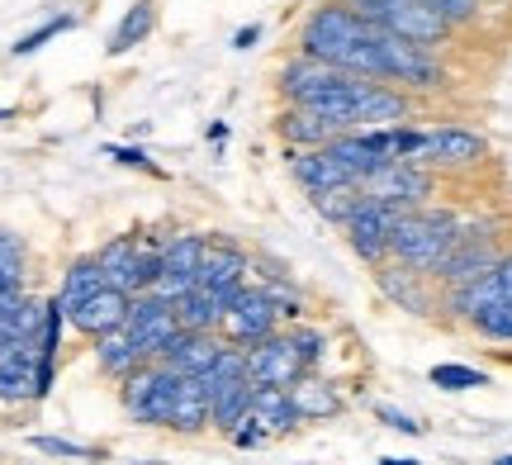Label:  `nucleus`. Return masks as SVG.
Here are the masks:
<instances>
[{
	"label": "nucleus",
	"mask_w": 512,
	"mask_h": 465,
	"mask_svg": "<svg viewBox=\"0 0 512 465\" xmlns=\"http://www.w3.org/2000/svg\"><path fill=\"white\" fill-rule=\"evenodd\" d=\"M34 342H5L0 347V404H29L34 399Z\"/></svg>",
	"instance_id": "21"
},
{
	"label": "nucleus",
	"mask_w": 512,
	"mask_h": 465,
	"mask_svg": "<svg viewBox=\"0 0 512 465\" xmlns=\"http://www.w3.org/2000/svg\"><path fill=\"white\" fill-rule=\"evenodd\" d=\"M432 385L437 390H479V385H489V375L475 371V366H456V361H446V366H432Z\"/></svg>",
	"instance_id": "35"
},
{
	"label": "nucleus",
	"mask_w": 512,
	"mask_h": 465,
	"mask_svg": "<svg viewBox=\"0 0 512 465\" xmlns=\"http://www.w3.org/2000/svg\"><path fill=\"white\" fill-rule=\"evenodd\" d=\"M62 328H67V309L57 304V295L43 304V328H38V356H57L62 347Z\"/></svg>",
	"instance_id": "36"
},
{
	"label": "nucleus",
	"mask_w": 512,
	"mask_h": 465,
	"mask_svg": "<svg viewBox=\"0 0 512 465\" xmlns=\"http://www.w3.org/2000/svg\"><path fill=\"white\" fill-rule=\"evenodd\" d=\"M252 423H261V428L271 432V437H285V432H294L304 418H299V409H294L290 390H256L252 399Z\"/></svg>",
	"instance_id": "30"
},
{
	"label": "nucleus",
	"mask_w": 512,
	"mask_h": 465,
	"mask_svg": "<svg viewBox=\"0 0 512 465\" xmlns=\"http://www.w3.org/2000/svg\"><path fill=\"white\" fill-rule=\"evenodd\" d=\"M128 304H133V295H124V290L105 285V290H95L86 304H76L72 314H67V323H72L81 337H91V342H95V337L110 333V328H124Z\"/></svg>",
	"instance_id": "19"
},
{
	"label": "nucleus",
	"mask_w": 512,
	"mask_h": 465,
	"mask_svg": "<svg viewBox=\"0 0 512 465\" xmlns=\"http://www.w3.org/2000/svg\"><path fill=\"white\" fill-rule=\"evenodd\" d=\"M432 190H437V176L418 162H389V167L370 171L361 181V195L375 200V205H389V209H422L432 205Z\"/></svg>",
	"instance_id": "11"
},
{
	"label": "nucleus",
	"mask_w": 512,
	"mask_h": 465,
	"mask_svg": "<svg viewBox=\"0 0 512 465\" xmlns=\"http://www.w3.org/2000/svg\"><path fill=\"white\" fill-rule=\"evenodd\" d=\"M285 333L294 337V347H299V356H304V366L313 371V366L323 361V352H328V333H323V328H309V323H290Z\"/></svg>",
	"instance_id": "38"
},
{
	"label": "nucleus",
	"mask_w": 512,
	"mask_h": 465,
	"mask_svg": "<svg viewBox=\"0 0 512 465\" xmlns=\"http://www.w3.org/2000/svg\"><path fill=\"white\" fill-rule=\"evenodd\" d=\"M304 375H309V366H304V356H299V347H294V337L285 328L247 352V380L256 390H294Z\"/></svg>",
	"instance_id": "13"
},
{
	"label": "nucleus",
	"mask_w": 512,
	"mask_h": 465,
	"mask_svg": "<svg viewBox=\"0 0 512 465\" xmlns=\"http://www.w3.org/2000/svg\"><path fill=\"white\" fill-rule=\"evenodd\" d=\"M380 465H422V461H413V456H384Z\"/></svg>",
	"instance_id": "48"
},
{
	"label": "nucleus",
	"mask_w": 512,
	"mask_h": 465,
	"mask_svg": "<svg viewBox=\"0 0 512 465\" xmlns=\"http://www.w3.org/2000/svg\"><path fill=\"white\" fill-rule=\"evenodd\" d=\"M347 10L375 24V29H389V34L408 38V43H422V48H432L437 53L446 38L456 34V24L441 15L432 0H342Z\"/></svg>",
	"instance_id": "3"
},
{
	"label": "nucleus",
	"mask_w": 512,
	"mask_h": 465,
	"mask_svg": "<svg viewBox=\"0 0 512 465\" xmlns=\"http://www.w3.org/2000/svg\"><path fill=\"white\" fill-rule=\"evenodd\" d=\"M95 361H100V371L110 375V380H128L138 366H147L143 356H138V347H133L128 328H110V333L95 337Z\"/></svg>",
	"instance_id": "28"
},
{
	"label": "nucleus",
	"mask_w": 512,
	"mask_h": 465,
	"mask_svg": "<svg viewBox=\"0 0 512 465\" xmlns=\"http://www.w3.org/2000/svg\"><path fill=\"white\" fill-rule=\"evenodd\" d=\"M252 280V252L233 238H209V252L200 261V290H223V285H247Z\"/></svg>",
	"instance_id": "17"
},
{
	"label": "nucleus",
	"mask_w": 512,
	"mask_h": 465,
	"mask_svg": "<svg viewBox=\"0 0 512 465\" xmlns=\"http://www.w3.org/2000/svg\"><path fill=\"white\" fill-rule=\"evenodd\" d=\"M290 399L304 423H323V418H337V413H342V394L332 390V380H323V375H313V371L294 385Z\"/></svg>",
	"instance_id": "27"
},
{
	"label": "nucleus",
	"mask_w": 512,
	"mask_h": 465,
	"mask_svg": "<svg viewBox=\"0 0 512 465\" xmlns=\"http://www.w3.org/2000/svg\"><path fill=\"white\" fill-rule=\"evenodd\" d=\"M494 465H512V456H498V461Z\"/></svg>",
	"instance_id": "49"
},
{
	"label": "nucleus",
	"mask_w": 512,
	"mask_h": 465,
	"mask_svg": "<svg viewBox=\"0 0 512 465\" xmlns=\"http://www.w3.org/2000/svg\"><path fill=\"white\" fill-rule=\"evenodd\" d=\"M95 261L105 271V285L124 290V295H147L162 271V247L143 228H128V233H114L105 247H95Z\"/></svg>",
	"instance_id": "4"
},
{
	"label": "nucleus",
	"mask_w": 512,
	"mask_h": 465,
	"mask_svg": "<svg viewBox=\"0 0 512 465\" xmlns=\"http://www.w3.org/2000/svg\"><path fill=\"white\" fill-rule=\"evenodd\" d=\"M432 5H437L451 24H475L479 19V0H432Z\"/></svg>",
	"instance_id": "44"
},
{
	"label": "nucleus",
	"mask_w": 512,
	"mask_h": 465,
	"mask_svg": "<svg viewBox=\"0 0 512 465\" xmlns=\"http://www.w3.org/2000/svg\"><path fill=\"white\" fill-rule=\"evenodd\" d=\"M24 295H29V290H24ZM24 295H0V347L15 342V323H19V304H24Z\"/></svg>",
	"instance_id": "41"
},
{
	"label": "nucleus",
	"mask_w": 512,
	"mask_h": 465,
	"mask_svg": "<svg viewBox=\"0 0 512 465\" xmlns=\"http://www.w3.org/2000/svg\"><path fill=\"white\" fill-rule=\"evenodd\" d=\"M29 290V242L0 228V295H24Z\"/></svg>",
	"instance_id": "31"
},
{
	"label": "nucleus",
	"mask_w": 512,
	"mask_h": 465,
	"mask_svg": "<svg viewBox=\"0 0 512 465\" xmlns=\"http://www.w3.org/2000/svg\"><path fill=\"white\" fill-rule=\"evenodd\" d=\"M375 285H380V295L389 299V304H399V309H408V314H437L441 304V285L432 276H422V271H408V266H399V261H384V266H375Z\"/></svg>",
	"instance_id": "15"
},
{
	"label": "nucleus",
	"mask_w": 512,
	"mask_h": 465,
	"mask_svg": "<svg viewBox=\"0 0 512 465\" xmlns=\"http://www.w3.org/2000/svg\"><path fill=\"white\" fill-rule=\"evenodd\" d=\"M72 29H76V15H53V19H43L38 29H29L24 38H15V43H10V53H15V57H29V53H38L43 43H53L57 34H72Z\"/></svg>",
	"instance_id": "34"
},
{
	"label": "nucleus",
	"mask_w": 512,
	"mask_h": 465,
	"mask_svg": "<svg viewBox=\"0 0 512 465\" xmlns=\"http://www.w3.org/2000/svg\"><path fill=\"white\" fill-rule=\"evenodd\" d=\"M280 304H275L261 285H252L247 280V290H242L238 299H233V309L223 314L219 323V337L228 342V347H242V352H252L256 342H266L271 333H280Z\"/></svg>",
	"instance_id": "10"
},
{
	"label": "nucleus",
	"mask_w": 512,
	"mask_h": 465,
	"mask_svg": "<svg viewBox=\"0 0 512 465\" xmlns=\"http://www.w3.org/2000/svg\"><path fill=\"white\" fill-rule=\"evenodd\" d=\"M204 133H209V143H214V148H223V143H228V124H223V119H214Z\"/></svg>",
	"instance_id": "47"
},
{
	"label": "nucleus",
	"mask_w": 512,
	"mask_h": 465,
	"mask_svg": "<svg viewBox=\"0 0 512 465\" xmlns=\"http://www.w3.org/2000/svg\"><path fill=\"white\" fill-rule=\"evenodd\" d=\"M285 162H290V176L294 186L304 190V195H323V190H337V186H356V176H351L328 148H290L285 152Z\"/></svg>",
	"instance_id": "16"
},
{
	"label": "nucleus",
	"mask_w": 512,
	"mask_h": 465,
	"mask_svg": "<svg viewBox=\"0 0 512 465\" xmlns=\"http://www.w3.org/2000/svg\"><path fill=\"white\" fill-rule=\"evenodd\" d=\"M209 238L214 233H200V228H171V233H157V247H162V271H157V285L147 295L176 304L181 295L195 290L200 280V261L209 252Z\"/></svg>",
	"instance_id": "6"
},
{
	"label": "nucleus",
	"mask_w": 512,
	"mask_h": 465,
	"mask_svg": "<svg viewBox=\"0 0 512 465\" xmlns=\"http://www.w3.org/2000/svg\"><path fill=\"white\" fill-rule=\"evenodd\" d=\"M147 465H162V461H147Z\"/></svg>",
	"instance_id": "50"
},
{
	"label": "nucleus",
	"mask_w": 512,
	"mask_h": 465,
	"mask_svg": "<svg viewBox=\"0 0 512 465\" xmlns=\"http://www.w3.org/2000/svg\"><path fill=\"white\" fill-rule=\"evenodd\" d=\"M256 43H261V24H242L238 34H233V48H238V53H247V48H256Z\"/></svg>",
	"instance_id": "46"
},
{
	"label": "nucleus",
	"mask_w": 512,
	"mask_h": 465,
	"mask_svg": "<svg viewBox=\"0 0 512 465\" xmlns=\"http://www.w3.org/2000/svg\"><path fill=\"white\" fill-rule=\"evenodd\" d=\"M124 328L143 361H166V352L176 347V337L185 333L181 318H176V304H166V299H157V295H133Z\"/></svg>",
	"instance_id": "9"
},
{
	"label": "nucleus",
	"mask_w": 512,
	"mask_h": 465,
	"mask_svg": "<svg viewBox=\"0 0 512 465\" xmlns=\"http://www.w3.org/2000/svg\"><path fill=\"white\" fill-rule=\"evenodd\" d=\"M380 423H389L394 432H408V437H422V423L418 418H408V413H399V409H389V404H380Z\"/></svg>",
	"instance_id": "45"
},
{
	"label": "nucleus",
	"mask_w": 512,
	"mask_h": 465,
	"mask_svg": "<svg viewBox=\"0 0 512 465\" xmlns=\"http://www.w3.org/2000/svg\"><path fill=\"white\" fill-rule=\"evenodd\" d=\"M275 133L290 143V148H328L332 138H337V129H332L323 114L304 110V105H285V110L275 114Z\"/></svg>",
	"instance_id": "22"
},
{
	"label": "nucleus",
	"mask_w": 512,
	"mask_h": 465,
	"mask_svg": "<svg viewBox=\"0 0 512 465\" xmlns=\"http://www.w3.org/2000/svg\"><path fill=\"white\" fill-rule=\"evenodd\" d=\"M503 304H512V252H503V257H498L484 276L470 280V285L441 290V309H451V318H465L470 328H475L479 318L498 314Z\"/></svg>",
	"instance_id": "7"
},
{
	"label": "nucleus",
	"mask_w": 512,
	"mask_h": 465,
	"mask_svg": "<svg viewBox=\"0 0 512 465\" xmlns=\"http://www.w3.org/2000/svg\"><path fill=\"white\" fill-rule=\"evenodd\" d=\"M171 432H181V437H200L209 428V390H204L200 375H181V385H176V409H171Z\"/></svg>",
	"instance_id": "24"
},
{
	"label": "nucleus",
	"mask_w": 512,
	"mask_h": 465,
	"mask_svg": "<svg viewBox=\"0 0 512 465\" xmlns=\"http://www.w3.org/2000/svg\"><path fill=\"white\" fill-rule=\"evenodd\" d=\"M337 67H328V62H313V57L294 53L285 67H280V76H275V91H280V100L285 105H304V100H313L318 91H328L332 81H337Z\"/></svg>",
	"instance_id": "20"
},
{
	"label": "nucleus",
	"mask_w": 512,
	"mask_h": 465,
	"mask_svg": "<svg viewBox=\"0 0 512 465\" xmlns=\"http://www.w3.org/2000/svg\"><path fill=\"white\" fill-rule=\"evenodd\" d=\"M200 380H204V390H209V399H214L219 390H228V385L247 380V352H242V347H223L219 361H214V366H209Z\"/></svg>",
	"instance_id": "33"
},
{
	"label": "nucleus",
	"mask_w": 512,
	"mask_h": 465,
	"mask_svg": "<svg viewBox=\"0 0 512 465\" xmlns=\"http://www.w3.org/2000/svg\"><path fill=\"white\" fill-rule=\"evenodd\" d=\"M484 157H489L484 133L465 129V124H437V129H422L418 152H413V162L427 167V171H465V167H479Z\"/></svg>",
	"instance_id": "8"
},
{
	"label": "nucleus",
	"mask_w": 512,
	"mask_h": 465,
	"mask_svg": "<svg viewBox=\"0 0 512 465\" xmlns=\"http://www.w3.org/2000/svg\"><path fill=\"white\" fill-rule=\"evenodd\" d=\"M57 385V356H38L34 361V399H48Z\"/></svg>",
	"instance_id": "43"
},
{
	"label": "nucleus",
	"mask_w": 512,
	"mask_h": 465,
	"mask_svg": "<svg viewBox=\"0 0 512 465\" xmlns=\"http://www.w3.org/2000/svg\"><path fill=\"white\" fill-rule=\"evenodd\" d=\"M252 399H256V385L252 380H238V385H228L209 399V428L219 432V437H233V432L252 418Z\"/></svg>",
	"instance_id": "25"
},
{
	"label": "nucleus",
	"mask_w": 512,
	"mask_h": 465,
	"mask_svg": "<svg viewBox=\"0 0 512 465\" xmlns=\"http://www.w3.org/2000/svg\"><path fill=\"white\" fill-rule=\"evenodd\" d=\"M105 157H110V162H119V167L147 171V176H162V167H157V162H152L143 148H124V143H110V148H105Z\"/></svg>",
	"instance_id": "39"
},
{
	"label": "nucleus",
	"mask_w": 512,
	"mask_h": 465,
	"mask_svg": "<svg viewBox=\"0 0 512 465\" xmlns=\"http://www.w3.org/2000/svg\"><path fill=\"white\" fill-rule=\"evenodd\" d=\"M299 53L313 62H328L337 72L366 76V81H384V53H380V29L347 10L342 0H328L309 10V19L299 24Z\"/></svg>",
	"instance_id": "1"
},
{
	"label": "nucleus",
	"mask_w": 512,
	"mask_h": 465,
	"mask_svg": "<svg viewBox=\"0 0 512 465\" xmlns=\"http://www.w3.org/2000/svg\"><path fill=\"white\" fill-rule=\"evenodd\" d=\"M460 224L465 219L456 209H403L399 224H394V238H389V261H399L408 271H422V276H437V266L460 242Z\"/></svg>",
	"instance_id": "2"
},
{
	"label": "nucleus",
	"mask_w": 512,
	"mask_h": 465,
	"mask_svg": "<svg viewBox=\"0 0 512 465\" xmlns=\"http://www.w3.org/2000/svg\"><path fill=\"white\" fill-rule=\"evenodd\" d=\"M228 347L219 333H181L176 337V347L166 352V371H176V375H204L214 361H219V352Z\"/></svg>",
	"instance_id": "23"
},
{
	"label": "nucleus",
	"mask_w": 512,
	"mask_h": 465,
	"mask_svg": "<svg viewBox=\"0 0 512 465\" xmlns=\"http://www.w3.org/2000/svg\"><path fill=\"white\" fill-rule=\"evenodd\" d=\"M361 200H366L361 186H337V190H323V195H309V205L318 209V219H328V224H337V228L361 209Z\"/></svg>",
	"instance_id": "32"
},
{
	"label": "nucleus",
	"mask_w": 512,
	"mask_h": 465,
	"mask_svg": "<svg viewBox=\"0 0 512 465\" xmlns=\"http://www.w3.org/2000/svg\"><path fill=\"white\" fill-rule=\"evenodd\" d=\"M503 257L494 242V224H460V242L451 247V257L437 266V285L441 290H460V285H470L475 276H484L494 261Z\"/></svg>",
	"instance_id": "12"
},
{
	"label": "nucleus",
	"mask_w": 512,
	"mask_h": 465,
	"mask_svg": "<svg viewBox=\"0 0 512 465\" xmlns=\"http://www.w3.org/2000/svg\"><path fill=\"white\" fill-rule=\"evenodd\" d=\"M228 442H233V447H238V451H261V447H266V442H271V432L261 428V423H252V418H247V423H242V428L233 432Z\"/></svg>",
	"instance_id": "42"
},
{
	"label": "nucleus",
	"mask_w": 512,
	"mask_h": 465,
	"mask_svg": "<svg viewBox=\"0 0 512 465\" xmlns=\"http://www.w3.org/2000/svg\"><path fill=\"white\" fill-rule=\"evenodd\" d=\"M247 285H223V290H190V295L176 299V318H181L185 333H219L223 314L233 309V299L242 295Z\"/></svg>",
	"instance_id": "18"
},
{
	"label": "nucleus",
	"mask_w": 512,
	"mask_h": 465,
	"mask_svg": "<svg viewBox=\"0 0 512 465\" xmlns=\"http://www.w3.org/2000/svg\"><path fill=\"white\" fill-rule=\"evenodd\" d=\"M29 447L43 451V456H57V461H100L95 447H81V442H67V437H29Z\"/></svg>",
	"instance_id": "37"
},
{
	"label": "nucleus",
	"mask_w": 512,
	"mask_h": 465,
	"mask_svg": "<svg viewBox=\"0 0 512 465\" xmlns=\"http://www.w3.org/2000/svg\"><path fill=\"white\" fill-rule=\"evenodd\" d=\"M176 385H181V375L166 371L162 361H147L128 380H119V409L138 428H166L171 409H176Z\"/></svg>",
	"instance_id": "5"
},
{
	"label": "nucleus",
	"mask_w": 512,
	"mask_h": 465,
	"mask_svg": "<svg viewBox=\"0 0 512 465\" xmlns=\"http://www.w3.org/2000/svg\"><path fill=\"white\" fill-rule=\"evenodd\" d=\"M399 214H403V209H389V205H375V200H361V209H356L347 224H342V238H347V247L356 252V261H366L370 271L389 261V238H394Z\"/></svg>",
	"instance_id": "14"
},
{
	"label": "nucleus",
	"mask_w": 512,
	"mask_h": 465,
	"mask_svg": "<svg viewBox=\"0 0 512 465\" xmlns=\"http://www.w3.org/2000/svg\"><path fill=\"white\" fill-rule=\"evenodd\" d=\"M152 29H157V0H133V5L124 10V19L114 24V34H110V57L133 53V48H138V43H143Z\"/></svg>",
	"instance_id": "29"
},
{
	"label": "nucleus",
	"mask_w": 512,
	"mask_h": 465,
	"mask_svg": "<svg viewBox=\"0 0 512 465\" xmlns=\"http://www.w3.org/2000/svg\"><path fill=\"white\" fill-rule=\"evenodd\" d=\"M95 290H105V271H100L95 252H86V257H72V261H67V271H62V285H57V304H62V309L72 314L76 304H86Z\"/></svg>",
	"instance_id": "26"
},
{
	"label": "nucleus",
	"mask_w": 512,
	"mask_h": 465,
	"mask_svg": "<svg viewBox=\"0 0 512 465\" xmlns=\"http://www.w3.org/2000/svg\"><path fill=\"white\" fill-rule=\"evenodd\" d=\"M475 333L489 337V342H512V304H503V309H498V314H489V318H479Z\"/></svg>",
	"instance_id": "40"
}]
</instances>
